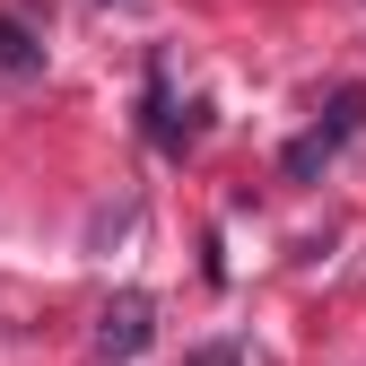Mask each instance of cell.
<instances>
[{
    "label": "cell",
    "instance_id": "6da1fadb",
    "mask_svg": "<svg viewBox=\"0 0 366 366\" xmlns=\"http://www.w3.org/2000/svg\"><path fill=\"white\" fill-rule=\"evenodd\" d=\"M357 122H366V87H332V105H323V122H314V131H297V140H288V157H280V174L288 183H314V174H323L349 140H357Z\"/></svg>",
    "mask_w": 366,
    "mask_h": 366
},
{
    "label": "cell",
    "instance_id": "7a4b0ae2",
    "mask_svg": "<svg viewBox=\"0 0 366 366\" xmlns=\"http://www.w3.org/2000/svg\"><path fill=\"white\" fill-rule=\"evenodd\" d=\"M149 332H157V297L149 288H122L105 314H97V349H105V366H131L149 349Z\"/></svg>",
    "mask_w": 366,
    "mask_h": 366
},
{
    "label": "cell",
    "instance_id": "3957f363",
    "mask_svg": "<svg viewBox=\"0 0 366 366\" xmlns=\"http://www.w3.org/2000/svg\"><path fill=\"white\" fill-rule=\"evenodd\" d=\"M0 70H9V79L44 70V44H35V35H26V18H9V9H0Z\"/></svg>",
    "mask_w": 366,
    "mask_h": 366
}]
</instances>
